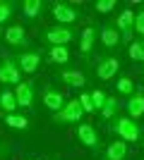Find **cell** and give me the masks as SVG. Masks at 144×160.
I'll use <instances>...</instances> for the list:
<instances>
[{
    "label": "cell",
    "instance_id": "cell-7",
    "mask_svg": "<svg viewBox=\"0 0 144 160\" xmlns=\"http://www.w3.org/2000/svg\"><path fill=\"white\" fill-rule=\"evenodd\" d=\"M77 139L82 141V146H87L89 151H99L101 148V139H99V132L94 129V124H77Z\"/></svg>",
    "mask_w": 144,
    "mask_h": 160
},
{
    "label": "cell",
    "instance_id": "cell-6",
    "mask_svg": "<svg viewBox=\"0 0 144 160\" xmlns=\"http://www.w3.org/2000/svg\"><path fill=\"white\" fill-rule=\"evenodd\" d=\"M51 12H53L55 22H58L60 27H70V24H75V22L79 19V12H77L70 2H53Z\"/></svg>",
    "mask_w": 144,
    "mask_h": 160
},
{
    "label": "cell",
    "instance_id": "cell-17",
    "mask_svg": "<svg viewBox=\"0 0 144 160\" xmlns=\"http://www.w3.org/2000/svg\"><path fill=\"white\" fill-rule=\"evenodd\" d=\"M127 158V143L125 141H113V143H108V148H106V155H103V160H125Z\"/></svg>",
    "mask_w": 144,
    "mask_h": 160
},
{
    "label": "cell",
    "instance_id": "cell-9",
    "mask_svg": "<svg viewBox=\"0 0 144 160\" xmlns=\"http://www.w3.org/2000/svg\"><path fill=\"white\" fill-rule=\"evenodd\" d=\"M118 72H120V60H118V58H113V55L101 58V60H99V65H96V77H99L101 81L113 79Z\"/></svg>",
    "mask_w": 144,
    "mask_h": 160
},
{
    "label": "cell",
    "instance_id": "cell-13",
    "mask_svg": "<svg viewBox=\"0 0 144 160\" xmlns=\"http://www.w3.org/2000/svg\"><path fill=\"white\" fill-rule=\"evenodd\" d=\"M127 115H130V120H139L144 115V88H135V93L127 98Z\"/></svg>",
    "mask_w": 144,
    "mask_h": 160
},
{
    "label": "cell",
    "instance_id": "cell-16",
    "mask_svg": "<svg viewBox=\"0 0 144 160\" xmlns=\"http://www.w3.org/2000/svg\"><path fill=\"white\" fill-rule=\"evenodd\" d=\"M101 43H103L106 50L118 48V43H120V33H118V29L113 27V24H106V27L101 29Z\"/></svg>",
    "mask_w": 144,
    "mask_h": 160
},
{
    "label": "cell",
    "instance_id": "cell-10",
    "mask_svg": "<svg viewBox=\"0 0 144 160\" xmlns=\"http://www.w3.org/2000/svg\"><path fill=\"white\" fill-rule=\"evenodd\" d=\"M14 98H17V108H27L31 110L34 108V84L31 81H22L14 86Z\"/></svg>",
    "mask_w": 144,
    "mask_h": 160
},
{
    "label": "cell",
    "instance_id": "cell-29",
    "mask_svg": "<svg viewBox=\"0 0 144 160\" xmlns=\"http://www.w3.org/2000/svg\"><path fill=\"white\" fill-rule=\"evenodd\" d=\"M106 98H108V96L103 93L101 88H99V91H91V103H94V110H101L103 103H106Z\"/></svg>",
    "mask_w": 144,
    "mask_h": 160
},
{
    "label": "cell",
    "instance_id": "cell-20",
    "mask_svg": "<svg viewBox=\"0 0 144 160\" xmlns=\"http://www.w3.org/2000/svg\"><path fill=\"white\" fill-rule=\"evenodd\" d=\"M48 60L53 62V65H67V62H70L67 46H53V48H48Z\"/></svg>",
    "mask_w": 144,
    "mask_h": 160
},
{
    "label": "cell",
    "instance_id": "cell-2",
    "mask_svg": "<svg viewBox=\"0 0 144 160\" xmlns=\"http://www.w3.org/2000/svg\"><path fill=\"white\" fill-rule=\"evenodd\" d=\"M82 105H79V100H67L65 103V108H62L60 112H55L53 115V122L55 124H82Z\"/></svg>",
    "mask_w": 144,
    "mask_h": 160
},
{
    "label": "cell",
    "instance_id": "cell-30",
    "mask_svg": "<svg viewBox=\"0 0 144 160\" xmlns=\"http://www.w3.org/2000/svg\"><path fill=\"white\" fill-rule=\"evenodd\" d=\"M5 153H7V146H0V158H3Z\"/></svg>",
    "mask_w": 144,
    "mask_h": 160
},
{
    "label": "cell",
    "instance_id": "cell-3",
    "mask_svg": "<svg viewBox=\"0 0 144 160\" xmlns=\"http://www.w3.org/2000/svg\"><path fill=\"white\" fill-rule=\"evenodd\" d=\"M75 36L77 33H75L72 27H53V29H48V31L41 33V41L53 48V46H67Z\"/></svg>",
    "mask_w": 144,
    "mask_h": 160
},
{
    "label": "cell",
    "instance_id": "cell-15",
    "mask_svg": "<svg viewBox=\"0 0 144 160\" xmlns=\"http://www.w3.org/2000/svg\"><path fill=\"white\" fill-rule=\"evenodd\" d=\"M96 27L94 24H89V27L82 31V38H79V53L84 55V58H89L91 50H94V43H96Z\"/></svg>",
    "mask_w": 144,
    "mask_h": 160
},
{
    "label": "cell",
    "instance_id": "cell-8",
    "mask_svg": "<svg viewBox=\"0 0 144 160\" xmlns=\"http://www.w3.org/2000/svg\"><path fill=\"white\" fill-rule=\"evenodd\" d=\"M14 62H17V67H19V72L34 74L36 69L41 67V53H39V50H24L22 55L14 58Z\"/></svg>",
    "mask_w": 144,
    "mask_h": 160
},
{
    "label": "cell",
    "instance_id": "cell-4",
    "mask_svg": "<svg viewBox=\"0 0 144 160\" xmlns=\"http://www.w3.org/2000/svg\"><path fill=\"white\" fill-rule=\"evenodd\" d=\"M0 84L3 86H17V84H22V72L17 67V62H14V58H3L0 60Z\"/></svg>",
    "mask_w": 144,
    "mask_h": 160
},
{
    "label": "cell",
    "instance_id": "cell-22",
    "mask_svg": "<svg viewBox=\"0 0 144 160\" xmlns=\"http://www.w3.org/2000/svg\"><path fill=\"white\" fill-rule=\"evenodd\" d=\"M22 10H24V17L36 19V17L43 12V0H24V2H22Z\"/></svg>",
    "mask_w": 144,
    "mask_h": 160
},
{
    "label": "cell",
    "instance_id": "cell-19",
    "mask_svg": "<svg viewBox=\"0 0 144 160\" xmlns=\"http://www.w3.org/2000/svg\"><path fill=\"white\" fill-rule=\"evenodd\" d=\"M0 117H3V122H5L10 129H19V132H27V129H29V120L24 117V115H19V112L0 115Z\"/></svg>",
    "mask_w": 144,
    "mask_h": 160
},
{
    "label": "cell",
    "instance_id": "cell-25",
    "mask_svg": "<svg viewBox=\"0 0 144 160\" xmlns=\"http://www.w3.org/2000/svg\"><path fill=\"white\" fill-rule=\"evenodd\" d=\"M79 105H82V110H84V115H94L96 110H94V103H91V93L89 91H82V96H79Z\"/></svg>",
    "mask_w": 144,
    "mask_h": 160
},
{
    "label": "cell",
    "instance_id": "cell-27",
    "mask_svg": "<svg viewBox=\"0 0 144 160\" xmlns=\"http://www.w3.org/2000/svg\"><path fill=\"white\" fill-rule=\"evenodd\" d=\"M94 7H96V12L108 14L110 10H115V7H118V2H115V0H99V2H96Z\"/></svg>",
    "mask_w": 144,
    "mask_h": 160
},
{
    "label": "cell",
    "instance_id": "cell-1",
    "mask_svg": "<svg viewBox=\"0 0 144 160\" xmlns=\"http://www.w3.org/2000/svg\"><path fill=\"white\" fill-rule=\"evenodd\" d=\"M113 122V132L120 136V141H125V143H139L142 141V129H139V124L135 120H130V117H115Z\"/></svg>",
    "mask_w": 144,
    "mask_h": 160
},
{
    "label": "cell",
    "instance_id": "cell-12",
    "mask_svg": "<svg viewBox=\"0 0 144 160\" xmlns=\"http://www.w3.org/2000/svg\"><path fill=\"white\" fill-rule=\"evenodd\" d=\"M41 98H43V105H46L53 115H55V112H60L62 108H65V103H67V98H65V96H62L58 88H53V86H48L46 91H43Z\"/></svg>",
    "mask_w": 144,
    "mask_h": 160
},
{
    "label": "cell",
    "instance_id": "cell-11",
    "mask_svg": "<svg viewBox=\"0 0 144 160\" xmlns=\"http://www.w3.org/2000/svg\"><path fill=\"white\" fill-rule=\"evenodd\" d=\"M5 43L12 48H29V36L22 24H12L5 29Z\"/></svg>",
    "mask_w": 144,
    "mask_h": 160
},
{
    "label": "cell",
    "instance_id": "cell-24",
    "mask_svg": "<svg viewBox=\"0 0 144 160\" xmlns=\"http://www.w3.org/2000/svg\"><path fill=\"white\" fill-rule=\"evenodd\" d=\"M115 88H118V93H123V96H132L135 93V84H132L130 77H120L118 84H115Z\"/></svg>",
    "mask_w": 144,
    "mask_h": 160
},
{
    "label": "cell",
    "instance_id": "cell-5",
    "mask_svg": "<svg viewBox=\"0 0 144 160\" xmlns=\"http://www.w3.org/2000/svg\"><path fill=\"white\" fill-rule=\"evenodd\" d=\"M115 27H118V33H120V43L130 46L132 43V31H135V12H132V10H123L120 17L115 19Z\"/></svg>",
    "mask_w": 144,
    "mask_h": 160
},
{
    "label": "cell",
    "instance_id": "cell-21",
    "mask_svg": "<svg viewBox=\"0 0 144 160\" xmlns=\"http://www.w3.org/2000/svg\"><path fill=\"white\" fill-rule=\"evenodd\" d=\"M99 112H101L103 120H115L118 112H120V103H118V98H115V96H108L106 103H103V108L99 110Z\"/></svg>",
    "mask_w": 144,
    "mask_h": 160
},
{
    "label": "cell",
    "instance_id": "cell-14",
    "mask_svg": "<svg viewBox=\"0 0 144 160\" xmlns=\"http://www.w3.org/2000/svg\"><path fill=\"white\" fill-rule=\"evenodd\" d=\"M58 79H60L65 86H72V88L87 86V77H84L79 69H60V72H58Z\"/></svg>",
    "mask_w": 144,
    "mask_h": 160
},
{
    "label": "cell",
    "instance_id": "cell-26",
    "mask_svg": "<svg viewBox=\"0 0 144 160\" xmlns=\"http://www.w3.org/2000/svg\"><path fill=\"white\" fill-rule=\"evenodd\" d=\"M12 14H14V2H5V0H0V24H5Z\"/></svg>",
    "mask_w": 144,
    "mask_h": 160
},
{
    "label": "cell",
    "instance_id": "cell-28",
    "mask_svg": "<svg viewBox=\"0 0 144 160\" xmlns=\"http://www.w3.org/2000/svg\"><path fill=\"white\" fill-rule=\"evenodd\" d=\"M135 31L142 36L144 41V7H139V12H135Z\"/></svg>",
    "mask_w": 144,
    "mask_h": 160
},
{
    "label": "cell",
    "instance_id": "cell-23",
    "mask_svg": "<svg viewBox=\"0 0 144 160\" xmlns=\"http://www.w3.org/2000/svg\"><path fill=\"white\" fill-rule=\"evenodd\" d=\"M127 55H130V60H135V62H144V41L142 38L132 41L130 46H127Z\"/></svg>",
    "mask_w": 144,
    "mask_h": 160
},
{
    "label": "cell",
    "instance_id": "cell-18",
    "mask_svg": "<svg viewBox=\"0 0 144 160\" xmlns=\"http://www.w3.org/2000/svg\"><path fill=\"white\" fill-rule=\"evenodd\" d=\"M10 112H17V98H14V91L3 88L0 91V115H10Z\"/></svg>",
    "mask_w": 144,
    "mask_h": 160
}]
</instances>
